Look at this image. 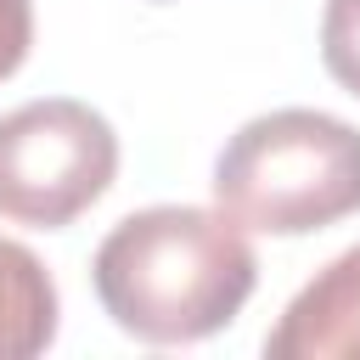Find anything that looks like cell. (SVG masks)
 <instances>
[{
    "mask_svg": "<svg viewBox=\"0 0 360 360\" xmlns=\"http://www.w3.org/2000/svg\"><path fill=\"white\" fill-rule=\"evenodd\" d=\"M101 309L141 343H197L236 321L259 281L253 242L225 208H141L118 219L90 264Z\"/></svg>",
    "mask_w": 360,
    "mask_h": 360,
    "instance_id": "obj_1",
    "label": "cell"
},
{
    "mask_svg": "<svg viewBox=\"0 0 360 360\" xmlns=\"http://www.w3.org/2000/svg\"><path fill=\"white\" fill-rule=\"evenodd\" d=\"M214 197L231 219L270 236L338 225L360 208V129L315 107L248 118L214 163Z\"/></svg>",
    "mask_w": 360,
    "mask_h": 360,
    "instance_id": "obj_2",
    "label": "cell"
},
{
    "mask_svg": "<svg viewBox=\"0 0 360 360\" xmlns=\"http://www.w3.org/2000/svg\"><path fill=\"white\" fill-rule=\"evenodd\" d=\"M112 174L118 135L84 101L45 96L0 118V219L62 231L112 186Z\"/></svg>",
    "mask_w": 360,
    "mask_h": 360,
    "instance_id": "obj_3",
    "label": "cell"
},
{
    "mask_svg": "<svg viewBox=\"0 0 360 360\" xmlns=\"http://www.w3.org/2000/svg\"><path fill=\"white\" fill-rule=\"evenodd\" d=\"M270 360H360V248L338 253L264 332Z\"/></svg>",
    "mask_w": 360,
    "mask_h": 360,
    "instance_id": "obj_4",
    "label": "cell"
},
{
    "mask_svg": "<svg viewBox=\"0 0 360 360\" xmlns=\"http://www.w3.org/2000/svg\"><path fill=\"white\" fill-rule=\"evenodd\" d=\"M56 281L45 264L0 236V360H34L56 338Z\"/></svg>",
    "mask_w": 360,
    "mask_h": 360,
    "instance_id": "obj_5",
    "label": "cell"
},
{
    "mask_svg": "<svg viewBox=\"0 0 360 360\" xmlns=\"http://www.w3.org/2000/svg\"><path fill=\"white\" fill-rule=\"evenodd\" d=\"M321 62L349 96H360V0H326V11H321Z\"/></svg>",
    "mask_w": 360,
    "mask_h": 360,
    "instance_id": "obj_6",
    "label": "cell"
},
{
    "mask_svg": "<svg viewBox=\"0 0 360 360\" xmlns=\"http://www.w3.org/2000/svg\"><path fill=\"white\" fill-rule=\"evenodd\" d=\"M34 45V6L28 0H0V79H11L22 68Z\"/></svg>",
    "mask_w": 360,
    "mask_h": 360,
    "instance_id": "obj_7",
    "label": "cell"
}]
</instances>
